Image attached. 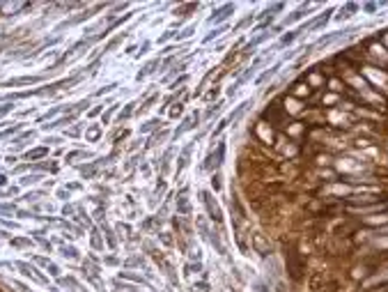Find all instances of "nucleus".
Masks as SVG:
<instances>
[{
  "label": "nucleus",
  "mask_w": 388,
  "mask_h": 292,
  "mask_svg": "<svg viewBox=\"0 0 388 292\" xmlns=\"http://www.w3.org/2000/svg\"><path fill=\"white\" fill-rule=\"evenodd\" d=\"M253 133H255L257 140H260V143H264V145H276V136H278V131H276L271 124H267L264 120L257 122L255 129H253Z\"/></svg>",
  "instance_id": "f257e3e1"
},
{
  "label": "nucleus",
  "mask_w": 388,
  "mask_h": 292,
  "mask_svg": "<svg viewBox=\"0 0 388 292\" xmlns=\"http://www.w3.org/2000/svg\"><path fill=\"white\" fill-rule=\"evenodd\" d=\"M200 198H202V203H205L207 212H209V219H212V221H216V223H221L223 214H221V207L216 205V200L212 198V193H209V191H202Z\"/></svg>",
  "instance_id": "f03ea898"
},
{
  "label": "nucleus",
  "mask_w": 388,
  "mask_h": 292,
  "mask_svg": "<svg viewBox=\"0 0 388 292\" xmlns=\"http://www.w3.org/2000/svg\"><path fill=\"white\" fill-rule=\"evenodd\" d=\"M282 111H285V115H301L303 113V106H301L299 99H294V97H282Z\"/></svg>",
  "instance_id": "7ed1b4c3"
},
{
  "label": "nucleus",
  "mask_w": 388,
  "mask_h": 292,
  "mask_svg": "<svg viewBox=\"0 0 388 292\" xmlns=\"http://www.w3.org/2000/svg\"><path fill=\"white\" fill-rule=\"evenodd\" d=\"M306 83L310 90H322V85H324V74H322L320 67H315V69H310V74L306 76Z\"/></svg>",
  "instance_id": "20e7f679"
},
{
  "label": "nucleus",
  "mask_w": 388,
  "mask_h": 292,
  "mask_svg": "<svg viewBox=\"0 0 388 292\" xmlns=\"http://www.w3.org/2000/svg\"><path fill=\"white\" fill-rule=\"evenodd\" d=\"M253 246H255V251L257 253H271V246H269V239L262 235V233H255L253 235Z\"/></svg>",
  "instance_id": "39448f33"
},
{
  "label": "nucleus",
  "mask_w": 388,
  "mask_h": 292,
  "mask_svg": "<svg viewBox=\"0 0 388 292\" xmlns=\"http://www.w3.org/2000/svg\"><path fill=\"white\" fill-rule=\"evenodd\" d=\"M308 131V124H303V122H289L287 127H285V133L287 136H292V138L299 143V136L301 133H306Z\"/></svg>",
  "instance_id": "423d86ee"
},
{
  "label": "nucleus",
  "mask_w": 388,
  "mask_h": 292,
  "mask_svg": "<svg viewBox=\"0 0 388 292\" xmlns=\"http://www.w3.org/2000/svg\"><path fill=\"white\" fill-rule=\"evenodd\" d=\"M310 92H313V90L308 88V83L303 81V83H294V85H292V95H289V97H294V99H301V97H308Z\"/></svg>",
  "instance_id": "0eeeda50"
},
{
  "label": "nucleus",
  "mask_w": 388,
  "mask_h": 292,
  "mask_svg": "<svg viewBox=\"0 0 388 292\" xmlns=\"http://www.w3.org/2000/svg\"><path fill=\"white\" fill-rule=\"evenodd\" d=\"M230 12H234V7H232V5H227L225 9H223V12H216V14H214V16H209V23H219V21H223V19H225V16H227V14H230Z\"/></svg>",
  "instance_id": "6e6552de"
},
{
  "label": "nucleus",
  "mask_w": 388,
  "mask_h": 292,
  "mask_svg": "<svg viewBox=\"0 0 388 292\" xmlns=\"http://www.w3.org/2000/svg\"><path fill=\"white\" fill-rule=\"evenodd\" d=\"M315 164L317 166H329V164H333V154L331 152H320L317 157H315Z\"/></svg>",
  "instance_id": "1a4fd4ad"
},
{
  "label": "nucleus",
  "mask_w": 388,
  "mask_h": 292,
  "mask_svg": "<svg viewBox=\"0 0 388 292\" xmlns=\"http://www.w3.org/2000/svg\"><path fill=\"white\" fill-rule=\"evenodd\" d=\"M191 292H209V283H193Z\"/></svg>",
  "instance_id": "9d476101"
},
{
  "label": "nucleus",
  "mask_w": 388,
  "mask_h": 292,
  "mask_svg": "<svg viewBox=\"0 0 388 292\" xmlns=\"http://www.w3.org/2000/svg\"><path fill=\"white\" fill-rule=\"evenodd\" d=\"M299 37V32H289V35H285V37L280 39V46H285V44H289V42H294V39Z\"/></svg>",
  "instance_id": "9b49d317"
},
{
  "label": "nucleus",
  "mask_w": 388,
  "mask_h": 292,
  "mask_svg": "<svg viewBox=\"0 0 388 292\" xmlns=\"http://www.w3.org/2000/svg\"><path fill=\"white\" fill-rule=\"evenodd\" d=\"M184 113V106L182 104H175V106H172V111H170V115H172V117H177V115H182Z\"/></svg>",
  "instance_id": "f8f14e48"
},
{
  "label": "nucleus",
  "mask_w": 388,
  "mask_h": 292,
  "mask_svg": "<svg viewBox=\"0 0 388 292\" xmlns=\"http://www.w3.org/2000/svg\"><path fill=\"white\" fill-rule=\"evenodd\" d=\"M274 74H276V67H274V69H269V71H264V74H262V76H260V81H257V83H264V81H269V78L274 76Z\"/></svg>",
  "instance_id": "ddd939ff"
},
{
  "label": "nucleus",
  "mask_w": 388,
  "mask_h": 292,
  "mask_svg": "<svg viewBox=\"0 0 388 292\" xmlns=\"http://www.w3.org/2000/svg\"><path fill=\"white\" fill-rule=\"evenodd\" d=\"M159 239H161L163 244H166V246H170V244H172V237H170L168 233H163V235H159Z\"/></svg>",
  "instance_id": "4468645a"
},
{
  "label": "nucleus",
  "mask_w": 388,
  "mask_h": 292,
  "mask_svg": "<svg viewBox=\"0 0 388 292\" xmlns=\"http://www.w3.org/2000/svg\"><path fill=\"white\" fill-rule=\"evenodd\" d=\"M202 265L198 262V265H186V274H193V272H200Z\"/></svg>",
  "instance_id": "2eb2a0df"
},
{
  "label": "nucleus",
  "mask_w": 388,
  "mask_h": 292,
  "mask_svg": "<svg viewBox=\"0 0 388 292\" xmlns=\"http://www.w3.org/2000/svg\"><path fill=\"white\" fill-rule=\"evenodd\" d=\"M212 189H214V191H219V189H221V179H219V177H212Z\"/></svg>",
  "instance_id": "dca6fc26"
},
{
  "label": "nucleus",
  "mask_w": 388,
  "mask_h": 292,
  "mask_svg": "<svg viewBox=\"0 0 388 292\" xmlns=\"http://www.w3.org/2000/svg\"><path fill=\"white\" fill-rule=\"evenodd\" d=\"M375 9H377L375 2H368V5H365V12H375Z\"/></svg>",
  "instance_id": "f3484780"
},
{
  "label": "nucleus",
  "mask_w": 388,
  "mask_h": 292,
  "mask_svg": "<svg viewBox=\"0 0 388 292\" xmlns=\"http://www.w3.org/2000/svg\"><path fill=\"white\" fill-rule=\"evenodd\" d=\"M384 42H386V44H388V32H386V35H384Z\"/></svg>",
  "instance_id": "a211bd4d"
},
{
  "label": "nucleus",
  "mask_w": 388,
  "mask_h": 292,
  "mask_svg": "<svg viewBox=\"0 0 388 292\" xmlns=\"http://www.w3.org/2000/svg\"><path fill=\"white\" fill-rule=\"evenodd\" d=\"M386 230H388V228H386Z\"/></svg>",
  "instance_id": "6ab92c4d"
}]
</instances>
